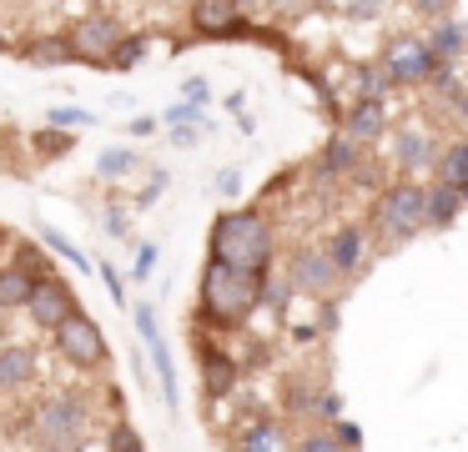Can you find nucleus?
<instances>
[{
    "instance_id": "1",
    "label": "nucleus",
    "mask_w": 468,
    "mask_h": 452,
    "mask_svg": "<svg viewBox=\"0 0 468 452\" xmlns=\"http://www.w3.org/2000/svg\"><path fill=\"white\" fill-rule=\"evenodd\" d=\"M277 257V231L257 206H227L212 216V237H207V261H222L247 277H267Z\"/></svg>"
},
{
    "instance_id": "2",
    "label": "nucleus",
    "mask_w": 468,
    "mask_h": 452,
    "mask_svg": "<svg viewBox=\"0 0 468 452\" xmlns=\"http://www.w3.org/2000/svg\"><path fill=\"white\" fill-rule=\"evenodd\" d=\"M267 277H272V271H267ZM267 277H247V271H232V267H222V261H207L202 287H197V321L212 327V331L247 327V317L262 311Z\"/></svg>"
},
{
    "instance_id": "3",
    "label": "nucleus",
    "mask_w": 468,
    "mask_h": 452,
    "mask_svg": "<svg viewBox=\"0 0 468 452\" xmlns=\"http://www.w3.org/2000/svg\"><path fill=\"white\" fill-rule=\"evenodd\" d=\"M373 231L388 251L423 237L428 231V186L423 181H388L373 206Z\"/></svg>"
},
{
    "instance_id": "4",
    "label": "nucleus",
    "mask_w": 468,
    "mask_h": 452,
    "mask_svg": "<svg viewBox=\"0 0 468 452\" xmlns=\"http://www.w3.org/2000/svg\"><path fill=\"white\" fill-rule=\"evenodd\" d=\"M31 427H36V442L46 452H76L86 427H91V407H86L81 392H51V397L36 402Z\"/></svg>"
},
{
    "instance_id": "5",
    "label": "nucleus",
    "mask_w": 468,
    "mask_h": 452,
    "mask_svg": "<svg viewBox=\"0 0 468 452\" xmlns=\"http://www.w3.org/2000/svg\"><path fill=\"white\" fill-rule=\"evenodd\" d=\"M378 66L388 70V80H393L398 90H428V80L443 70V60L433 56V46H428L423 30H398V36L383 46Z\"/></svg>"
},
{
    "instance_id": "6",
    "label": "nucleus",
    "mask_w": 468,
    "mask_h": 452,
    "mask_svg": "<svg viewBox=\"0 0 468 452\" xmlns=\"http://www.w3.org/2000/svg\"><path fill=\"white\" fill-rule=\"evenodd\" d=\"M126 36H132V30L122 26V16H116V10H86V16L66 30L71 56L76 60H91V66H112V56L122 50Z\"/></svg>"
},
{
    "instance_id": "7",
    "label": "nucleus",
    "mask_w": 468,
    "mask_h": 452,
    "mask_svg": "<svg viewBox=\"0 0 468 452\" xmlns=\"http://www.w3.org/2000/svg\"><path fill=\"white\" fill-rule=\"evenodd\" d=\"M287 281H292L297 297H313V301H327L337 291V281H343V271L333 267V257L323 251V241L317 247H297L292 257H287Z\"/></svg>"
},
{
    "instance_id": "8",
    "label": "nucleus",
    "mask_w": 468,
    "mask_h": 452,
    "mask_svg": "<svg viewBox=\"0 0 468 452\" xmlns=\"http://www.w3.org/2000/svg\"><path fill=\"white\" fill-rule=\"evenodd\" d=\"M438 156H443V146H438V136L428 126L403 121V126L393 131V171H398V181H418L423 171H438Z\"/></svg>"
},
{
    "instance_id": "9",
    "label": "nucleus",
    "mask_w": 468,
    "mask_h": 452,
    "mask_svg": "<svg viewBox=\"0 0 468 452\" xmlns=\"http://www.w3.org/2000/svg\"><path fill=\"white\" fill-rule=\"evenodd\" d=\"M197 372H202V397L207 402H227L237 392V377H242V362L222 347V342L197 337Z\"/></svg>"
},
{
    "instance_id": "10",
    "label": "nucleus",
    "mask_w": 468,
    "mask_h": 452,
    "mask_svg": "<svg viewBox=\"0 0 468 452\" xmlns=\"http://www.w3.org/2000/svg\"><path fill=\"white\" fill-rule=\"evenodd\" d=\"M132 321H136V337H142L146 352H152L156 382H162V402L176 412V367H172V352H166L162 327H156V307H152V301H132Z\"/></svg>"
},
{
    "instance_id": "11",
    "label": "nucleus",
    "mask_w": 468,
    "mask_h": 452,
    "mask_svg": "<svg viewBox=\"0 0 468 452\" xmlns=\"http://www.w3.org/2000/svg\"><path fill=\"white\" fill-rule=\"evenodd\" d=\"M186 16H192V30L207 40H252L257 36V30L247 26V10L232 5V0H197Z\"/></svg>"
},
{
    "instance_id": "12",
    "label": "nucleus",
    "mask_w": 468,
    "mask_h": 452,
    "mask_svg": "<svg viewBox=\"0 0 468 452\" xmlns=\"http://www.w3.org/2000/svg\"><path fill=\"white\" fill-rule=\"evenodd\" d=\"M56 347H61V357L71 362V367H81V372H96L106 362V337H101V327H96L91 317H71L61 331H56Z\"/></svg>"
},
{
    "instance_id": "13",
    "label": "nucleus",
    "mask_w": 468,
    "mask_h": 452,
    "mask_svg": "<svg viewBox=\"0 0 468 452\" xmlns=\"http://www.w3.org/2000/svg\"><path fill=\"white\" fill-rule=\"evenodd\" d=\"M31 321L36 327H46V331H61L71 317H81V301H76V291L66 287L61 277H51V281H41V287L31 291Z\"/></svg>"
},
{
    "instance_id": "14",
    "label": "nucleus",
    "mask_w": 468,
    "mask_h": 452,
    "mask_svg": "<svg viewBox=\"0 0 468 452\" xmlns=\"http://www.w3.org/2000/svg\"><path fill=\"white\" fill-rule=\"evenodd\" d=\"M237 452H297L292 432H287V417H277V412H252V417L237 427L232 437Z\"/></svg>"
},
{
    "instance_id": "15",
    "label": "nucleus",
    "mask_w": 468,
    "mask_h": 452,
    "mask_svg": "<svg viewBox=\"0 0 468 452\" xmlns=\"http://www.w3.org/2000/svg\"><path fill=\"white\" fill-rule=\"evenodd\" d=\"M323 251L333 257V267L343 271V281H353L367 261V226L363 221H337L333 231L323 237Z\"/></svg>"
},
{
    "instance_id": "16",
    "label": "nucleus",
    "mask_w": 468,
    "mask_h": 452,
    "mask_svg": "<svg viewBox=\"0 0 468 452\" xmlns=\"http://www.w3.org/2000/svg\"><path fill=\"white\" fill-rule=\"evenodd\" d=\"M363 146H357V141H347L343 131H333V136H327V146L317 151V161H313V176L317 181H353L357 171H363Z\"/></svg>"
},
{
    "instance_id": "17",
    "label": "nucleus",
    "mask_w": 468,
    "mask_h": 452,
    "mask_svg": "<svg viewBox=\"0 0 468 452\" xmlns=\"http://www.w3.org/2000/svg\"><path fill=\"white\" fill-rule=\"evenodd\" d=\"M337 131H343L347 141H357V146H378V141L388 136V106L383 100H353V106L343 110V116H337Z\"/></svg>"
},
{
    "instance_id": "18",
    "label": "nucleus",
    "mask_w": 468,
    "mask_h": 452,
    "mask_svg": "<svg viewBox=\"0 0 468 452\" xmlns=\"http://www.w3.org/2000/svg\"><path fill=\"white\" fill-rule=\"evenodd\" d=\"M423 36H428V46H433V56L443 60V66H458V60L468 56V20L463 16L443 20V26L423 30Z\"/></svg>"
},
{
    "instance_id": "19",
    "label": "nucleus",
    "mask_w": 468,
    "mask_h": 452,
    "mask_svg": "<svg viewBox=\"0 0 468 452\" xmlns=\"http://www.w3.org/2000/svg\"><path fill=\"white\" fill-rule=\"evenodd\" d=\"M468 196L453 186H443V181H428V231H448L458 216H463Z\"/></svg>"
},
{
    "instance_id": "20",
    "label": "nucleus",
    "mask_w": 468,
    "mask_h": 452,
    "mask_svg": "<svg viewBox=\"0 0 468 452\" xmlns=\"http://www.w3.org/2000/svg\"><path fill=\"white\" fill-rule=\"evenodd\" d=\"M36 382V347H0V392H26Z\"/></svg>"
},
{
    "instance_id": "21",
    "label": "nucleus",
    "mask_w": 468,
    "mask_h": 452,
    "mask_svg": "<svg viewBox=\"0 0 468 452\" xmlns=\"http://www.w3.org/2000/svg\"><path fill=\"white\" fill-rule=\"evenodd\" d=\"M433 181H443V186H453V191H463V196H468V136L443 141V156H438Z\"/></svg>"
},
{
    "instance_id": "22",
    "label": "nucleus",
    "mask_w": 468,
    "mask_h": 452,
    "mask_svg": "<svg viewBox=\"0 0 468 452\" xmlns=\"http://www.w3.org/2000/svg\"><path fill=\"white\" fill-rule=\"evenodd\" d=\"M31 291H36V281L26 277L21 267H0V311H11V307H31Z\"/></svg>"
},
{
    "instance_id": "23",
    "label": "nucleus",
    "mask_w": 468,
    "mask_h": 452,
    "mask_svg": "<svg viewBox=\"0 0 468 452\" xmlns=\"http://www.w3.org/2000/svg\"><path fill=\"white\" fill-rule=\"evenodd\" d=\"M11 267H21L26 277L36 281V287H41V281H51L56 271H51V261H46V251L36 247V241H16V257H11Z\"/></svg>"
},
{
    "instance_id": "24",
    "label": "nucleus",
    "mask_w": 468,
    "mask_h": 452,
    "mask_svg": "<svg viewBox=\"0 0 468 452\" xmlns=\"http://www.w3.org/2000/svg\"><path fill=\"white\" fill-rule=\"evenodd\" d=\"M353 90H357V100H383L388 90H398V86L388 80V70L373 60V66H357V76H353Z\"/></svg>"
},
{
    "instance_id": "25",
    "label": "nucleus",
    "mask_w": 468,
    "mask_h": 452,
    "mask_svg": "<svg viewBox=\"0 0 468 452\" xmlns=\"http://www.w3.org/2000/svg\"><path fill=\"white\" fill-rule=\"evenodd\" d=\"M136 166H142V161H136L132 146H112V151H101V161H96V176H101V181H122V176H132Z\"/></svg>"
},
{
    "instance_id": "26",
    "label": "nucleus",
    "mask_w": 468,
    "mask_h": 452,
    "mask_svg": "<svg viewBox=\"0 0 468 452\" xmlns=\"http://www.w3.org/2000/svg\"><path fill=\"white\" fill-rule=\"evenodd\" d=\"M26 56L41 60V66H61V60H76V56H71V40H66V30H61V36H46V40H31V46H26Z\"/></svg>"
},
{
    "instance_id": "27",
    "label": "nucleus",
    "mask_w": 468,
    "mask_h": 452,
    "mask_svg": "<svg viewBox=\"0 0 468 452\" xmlns=\"http://www.w3.org/2000/svg\"><path fill=\"white\" fill-rule=\"evenodd\" d=\"M41 247H46V251H56V257H66L76 271H91V257H86V251H76V247H71V241H66L56 226H41Z\"/></svg>"
},
{
    "instance_id": "28",
    "label": "nucleus",
    "mask_w": 468,
    "mask_h": 452,
    "mask_svg": "<svg viewBox=\"0 0 468 452\" xmlns=\"http://www.w3.org/2000/svg\"><path fill=\"white\" fill-rule=\"evenodd\" d=\"M343 417H347L343 392H337V387H323V397H317V417H313V427H337Z\"/></svg>"
},
{
    "instance_id": "29",
    "label": "nucleus",
    "mask_w": 468,
    "mask_h": 452,
    "mask_svg": "<svg viewBox=\"0 0 468 452\" xmlns=\"http://www.w3.org/2000/svg\"><path fill=\"white\" fill-rule=\"evenodd\" d=\"M96 121H101V116H91L86 106H56V110H51V131H66V136H71V131L96 126Z\"/></svg>"
},
{
    "instance_id": "30",
    "label": "nucleus",
    "mask_w": 468,
    "mask_h": 452,
    "mask_svg": "<svg viewBox=\"0 0 468 452\" xmlns=\"http://www.w3.org/2000/svg\"><path fill=\"white\" fill-rule=\"evenodd\" d=\"M106 452H146L142 432L132 427V422H112V432H106Z\"/></svg>"
},
{
    "instance_id": "31",
    "label": "nucleus",
    "mask_w": 468,
    "mask_h": 452,
    "mask_svg": "<svg viewBox=\"0 0 468 452\" xmlns=\"http://www.w3.org/2000/svg\"><path fill=\"white\" fill-rule=\"evenodd\" d=\"M297 452H343V442L333 437V427H303L297 432Z\"/></svg>"
},
{
    "instance_id": "32",
    "label": "nucleus",
    "mask_w": 468,
    "mask_h": 452,
    "mask_svg": "<svg viewBox=\"0 0 468 452\" xmlns=\"http://www.w3.org/2000/svg\"><path fill=\"white\" fill-rule=\"evenodd\" d=\"M31 146L41 151V161H56V156H66V151H71V136L46 126V131H36V136H31Z\"/></svg>"
},
{
    "instance_id": "33",
    "label": "nucleus",
    "mask_w": 468,
    "mask_h": 452,
    "mask_svg": "<svg viewBox=\"0 0 468 452\" xmlns=\"http://www.w3.org/2000/svg\"><path fill=\"white\" fill-rule=\"evenodd\" d=\"M202 121H207L202 106H192V100H176V106L162 110V126H172V131H176V126H202Z\"/></svg>"
},
{
    "instance_id": "34",
    "label": "nucleus",
    "mask_w": 468,
    "mask_h": 452,
    "mask_svg": "<svg viewBox=\"0 0 468 452\" xmlns=\"http://www.w3.org/2000/svg\"><path fill=\"white\" fill-rule=\"evenodd\" d=\"M142 56H146V36H126V40H122V50L112 56V70H132Z\"/></svg>"
},
{
    "instance_id": "35",
    "label": "nucleus",
    "mask_w": 468,
    "mask_h": 452,
    "mask_svg": "<svg viewBox=\"0 0 468 452\" xmlns=\"http://www.w3.org/2000/svg\"><path fill=\"white\" fill-rule=\"evenodd\" d=\"M156 261H162V251H156V241H146V247H136V261H132V281H152Z\"/></svg>"
},
{
    "instance_id": "36",
    "label": "nucleus",
    "mask_w": 468,
    "mask_h": 452,
    "mask_svg": "<svg viewBox=\"0 0 468 452\" xmlns=\"http://www.w3.org/2000/svg\"><path fill=\"white\" fill-rule=\"evenodd\" d=\"M287 297H297L292 281H287V277H267V287H262V307L282 311V307H287Z\"/></svg>"
},
{
    "instance_id": "37",
    "label": "nucleus",
    "mask_w": 468,
    "mask_h": 452,
    "mask_svg": "<svg viewBox=\"0 0 468 452\" xmlns=\"http://www.w3.org/2000/svg\"><path fill=\"white\" fill-rule=\"evenodd\" d=\"M101 287H106V297H112L116 307H126V311H132V301H126V281H122V271H116L112 261H101Z\"/></svg>"
},
{
    "instance_id": "38",
    "label": "nucleus",
    "mask_w": 468,
    "mask_h": 452,
    "mask_svg": "<svg viewBox=\"0 0 468 452\" xmlns=\"http://www.w3.org/2000/svg\"><path fill=\"white\" fill-rule=\"evenodd\" d=\"M212 191H217V196H242V171H237V166H222V171L212 176Z\"/></svg>"
},
{
    "instance_id": "39",
    "label": "nucleus",
    "mask_w": 468,
    "mask_h": 452,
    "mask_svg": "<svg viewBox=\"0 0 468 452\" xmlns=\"http://www.w3.org/2000/svg\"><path fill=\"white\" fill-rule=\"evenodd\" d=\"M333 437L343 442V452H363V427H357L353 417H343V422H337V427H333Z\"/></svg>"
},
{
    "instance_id": "40",
    "label": "nucleus",
    "mask_w": 468,
    "mask_h": 452,
    "mask_svg": "<svg viewBox=\"0 0 468 452\" xmlns=\"http://www.w3.org/2000/svg\"><path fill=\"white\" fill-rule=\"evenodd\" d=\"M182 100H192V106H207V100H212V86H207V76H186V80H182Z\"/></svg>"
},
{
    "instance_id": "41",
    "label": "nucleus",
    "mask_w": 468,
    "mask_h": 452,
    "mask_svg": "<svg viewBox=\"0 0 468 452\" xmlns=\"http://www.w3.org/2000/svg\"><path fill=\"white\" fill-rule=\"evenodd\" d=\"M438 106H443V110H453V116H463V121H468V80H463L458 90H448V96L438 100Z\"/></svg>"
},
{
    "instance_id": "42",
    "label": "nucleus",
    "mask_w": 468,
    "mask_h": 452,
    "mask_svg": "<svg viewBox=\"0 0 468 452\" xmlns=\"http://www.w3.org/2000/svg\"><path fill=\"white\" fill-rule=\"evenodd\" d=\"M162 186H166V171H156V176L146 181V191L136 196V206H156V196H162Z\"/></svg>"
},
{
    "instance_id": "43",
    "label": "nucleus",
    "mask_w": 468,
    "mask_h": 452,
    "mask_svg": "<svg viewBox=\"0 0 468 452\" xmlns=\"http://www.w3.org/2000/svg\"><path fill=\"white\" fill-rule=\"evenodd\" d=\"M337 16H347V20H378V16H383V5H343Z\"/></svg>"
},
{
    "instance_id": "44",
    "label": "nucleus",
    "mask_w": 468,
    "mask_h": 452,
    "mask_svg": "<svg viewBox=\"0 0 468 452\" xmlns=\"http://www.w3.org/2000/svg\"><path fill=\"white\" fill-rule=\"evenodd\" d=\"M106 231L112 241H126V211H106Z\"/></svg>"
},
{
    "instance_id": "45",
    "label": "nucleus",
    "mask_w": 468,
    "mask_h": 452,
    "mask_svg": "<svg viewBox=\"0 0 468 452\" xmlns=\"http://www.w3.org/2000/svg\"><path fill=\"white\" fill-rule=\"evenodd\" d=\"M317 331H337V301L333 307H327V301L317 307Z\"/></svg>"
},
{
    "instance_id": "46",
    "label": "nucleus",
    "mask_w": 468,
    "mask_h": 452,
    "mask_svg": "<svg viewBox=\"0 0 468 452\" xmlns=\"http://www.w3.org/2000/svg\"><path fill=\"white\" fill-rule=\"evenodd\" d=\"M172 141H176V146H197V141H202V126H176Z\"/></svg>"
},
{
    "instance_id": "47",
    "label": "nucleus",
    "mask_w": 468,
    "mask_h": 452,
    "mask_svg": "<svg viewBox=\"0 0 468 452\" xmlns=\"http://www.w3.org/2000/svg\"><path fill=\"white\" fill-rule=\"evenodd\" d=\"M156 126H162L156 116H136V121H132V136H152Z\"/></svg>"
},
{
    "instance_id": "48",
    "label": "nucleus",
    "mask_w": 468,
    "mask_h": 452,
    "mask_svg": "<svg viewBox=\"0 0 468 452\" xmlns=\"http://www.w3.org/2000/svg\"><path fill=\"white\" fill-rule=\"evenodd\" d=\"M5 247H11V237H5V226H0V251H5Z\"/></svg>"
},
{
    "instance_id": "49",
    "label": "nucleus",
    "mask_w": 468,
    "mask_h": 452,
    "mask_svg": "<svg viewBox=\"0 0 468 452\" xmlns=\"http://www.w3.org/2000/svg\"><path fill=\"white\" fill-rule=\"evenodd\" d=\"M222 452H237V447H222Z\"/></svg>"
}]
</instances>
